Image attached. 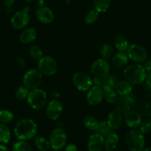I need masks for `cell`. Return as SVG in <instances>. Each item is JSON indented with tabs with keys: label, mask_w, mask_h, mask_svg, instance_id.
<instances>
[{
	"label": "cell",
	"mask_w": 151,
	"mask_h": 151,
	"mask_svg": "<svg viewBox=\"0 0 151 151\" xmlns=\"http://www.w3.org/2000/svg\"><path fill=\"white\" fill-rule=\"evenodd\" d=\"M14 133L18 140H31L34 139L37 135V124L31 119H22L16 124L14 129Z\"/></svg>",
	"instance_id": "6da1fadb"
},
{
	"label": "cell",
	"mask_w": 151,
	"mask_h": 151,
	"mask_svg": "<svg viewBox=\"0 0 151 151\" xmlns=\"http://www.w3.org/2000/svg\"><path fill=\"white\" fill-rule=\"evenodd\" d=\"M124 76L126 81L132 85H140L145 82L147 72L141 64H130L127 65L124 70Z\"/></svg>",
	"instance_id": "7a4b0ae2"
},
{
	"label": "cell",
	"mask_w": 151,
	"mask_h": 151,
	"mask_svg": "<svg viewBox=\"0 0 151 151\" xmlns=\"http://www.w3.org/2000/svg\"><path fill=\"white\" fill-rule=\"evenodd\" d=\"M126 146L130 151H142L145 149V139L144 134L138 129H131L124 136Z\"/></svg>",
	"instance_id": "3957f363"
},
{
	"label": "cell",
	"mask_w": 151,
	"mask_h": 151,
	"mask_svg": "<svg viewBox=\"0 0 151 151\" xmlns=\"http://www.w3.org/2000/svg\"><path fill=\"white\" fill-rule=\"evenodd\" d=\"M26 100L32 108L40 110L47 105V96L44 90L36 88L30 90Z\"/></svg>",
	"instance_id": "277c9868"
},
{
	"label": "cell",
	"mask_w": 151,
	"mask_h": 151,
	"mask_svg": "<svg viewBox=\"0 0 151 151\" xmlns=\"http://www.w3.org/2000/svg\"><path fill=\"white\" fill-rule=\"evenodd\" d=\"M42 76L38 69L32 68L28 70L23 76V85L29 90L39 88L42 82Z\"/></svg>",
	"instance_id": "5b68a950"
},
{
	"label": "cell",
	"mask_w": 151,
	"mask_h": 151,
	"mask_svg": "<svg viewBox=\"0 0 151 151\" xmlns=\"http://www.w3.org/2000/svg\"><path fill=\"white\" fill-rule=\"evenodd\" d=\"M38 70L42 74L46 76H52L55 75L58 70V65L56 60L49 56H43L38 60Z\"/></svg>",
	"instance_id": "8992f818"
},
{
	"label": "cell",
	"mask_w": 151,
	"mask_h": 151,
	"mask_svg": "<svg viewBox=\"0 0 151 151\" xmlns=\"http://www.w3.org/2000/svg\"><path fill=\"white\" fill-rule=\"evenodd\" d=\"M49 142L50 147L54 150H60L63 149L67 143V134L64 129L56 127L53 129L50 134Z\"/></svg>",
	"instance_id": "52a82bcc"
},
{
	"label": "cell",
	"mask_w": 151,
	"mask_h": 151,
	"mask_svg": "<svg viewBox=\"0 0 151 151\" xmlns=\"http://www.w3.org/2000/svg\"><path fill=\"white\" fill-rule=\"evenodd\" d=\"M72 81L75 88L82 92H88L93 86V81L92 78L83 72H77L74 73Z\"/></svg>",
	"instance_id": "ba28073f"
},
{
	"label": "cell",
	"mask_w": 151,
	"mask_h": 151,
	"mask_svg": "<svg viewBox=\"0 0 151 151\" xmlns=\"http://www.w3.org/2000/svg\"><path fill=\"white\" fill-rule=\"evenodd\" d=\"M127 55L129 59L136 63H142L147 59V51L143 46L139 44H133L128 47Z\"/></svg>",
	"instance_id": "9c48e42d"
},
{
	"label": "cell",
	"mask_w": 151,
	"mask_h": 151,
	"mask_svg": "<svg viewBox=\"0 0 151 151\" xmlns=\"http://www.w3.org/2000/svg\"><path fill=\"white\" fill-rule=\"evenodd\" d=\"M28 10L29 8H26L24 10L17 11L13 15L11 19V23L14 29L21 30L27 27L30 20Z\"/></svg>",
	"instance_id": "30bf717a"
},
{
	"label": "cell",
	"mask_w": 151,
	"mask_h": 151,
	"mask_svg": "<svg viewBox=\"0 0 151 151\" xmlns=\"http://www.w3.org/2000/svg\"><path fill=\"white\" fill-rule=\"evenodd\" d=\"M110 66L107 60L98 59L94 61L91 66V73L97 78H103L110 73Z\"/></svg>",
	"instance_id": "8fae6325"
},
{
	"label": "cell",
	"mask_w": 151,
	"mask_h": 151,
	"mask_svg": "<svg viewBox=\"0 0 151 151\" xmlns=\"http://www.w3.org/2000/svg\"><path fill=\"white\" fill-rule=\"evenodd\" d=\"M64 110L63 104L58 99H52L46 107V116L52 121L59 119L62 115Z\"/></svg>",
	"instance_id": "7c38bea8"
},
{
	"label": "cell",
	"mask_w": 151,
	"mask_h": 151,
	"mask_svg": "<svg viewBox=\"0 0 151 151\" xmlns=\"http://www.w3.org/2000/svg\"><path fill=\"white\" fill-rule=\"evenodd\" d=\"M104 99V92L101 86L93 85L86 95L87 102L91 106L98 105Z\"/></svg>",
	"instance_id": "4fadbf2b"
},
{
	"label": "cell",
	"mask_w": 151,
	"mask_h": 151,
	"mask_svg": "<svg viewBox=\"0 0 151 151\" xmlns=\"http://www.w3.org/2000/svg\"><path fill=\"white\" fill-rule=\"evenodd\" d=\"M107 122L112 132L119 130L123 124V116L121 112L117 109L110 111L107 116Z\"/></svg>",
	"instance_id": "5bb4252c"
},
{
	"label": "cell",
	"mask_w": 151,
	"mask_h": 151,
	"mask_svg": "<svg viewBox=\"0 0 151 151\" xmlns=\"http://www.w3.org/2000/svg\"><path fill=\"white\" fill-rule=\"evenodd\" d=\"M124 122L130 128L137 129L141 125L142 119L139 113L134 110H128L124 114Z\"/></svg>",
	"instance_id": "9a60e30c"
},
{
	"label": "cell",
	"mask_w": 151,
	"mask_h": 151,
	"mask_svg": "<svg viewBox=\"0 0 151 151\" xmlns=\"http://www.w3.org/2000/svg\"><path fill=\"white\" fill-rule=\"evenodd\" d=\"M104 137L98 133H94L90 136L88 141V151H101L104 147Z\"/></svg>",
	"instance_id": "2e32d148"
},
{
	"label": "cell",
	"mask_w": 151,
	"mask_h": 151,
	"mask_svg": "<svg viewBox=\"0 0 151 151\" xmlns=\"http://www.w3.org/2000/svg\"><path fill=\"white\" fill-rule=\"evenodd\" d=\"M36 18L42 24H48L54 20V14L48 7L43 6L38 8L36 11Z\"/></svg>",
	"instance_id": "e0dca14e"
},
{
	"label": "cell",
	"mask_w": 151,
	"mask_h": 151,
	"mask_svg": "<svg viewBox=\"0 0 151 151\" xmlns=\"http://www.w3.org/2000/svg\"><path fill=\"white\" fill-rule=\"evenodd\" d=\"M119 142V135L115 132H110L106 137H104V149L106 151H113L118 146Z\"/></svg>",
	"instance_id": "ac0fdd59"
},
{
	"label": "cell",
	"mask_w": 151,
	"mask_h": 151,
	"mask_svg": "<svg viewBox=\"0 0 151 151\" xmlns=\"http://www.w3.org/2000/svg\"><path fill=\"white\" fill-rule=\"evenodd\" d=\"M116 92L120 96H127L131 94L133 91V87L130 83L126 80L119 81L116 83L115 88Z\"/></svg>",
	"instance_id": "d6986e66"
},
{
	"label": "cell",
	"mask_w": 151,
	"mask_h": 151,
	"mask_svg": "<svg viewBox=\"0 0 151 151\" xmlns=\"http://www.w3.org/2000/svg\"><path fill=\"white\" fill-rule=\"evenodd\" d=\"M37 37V31L33 27H28L22 30L19 36V40L22 44H29Z\"/></svg>",
	"instance_id": "ffe728a7"
},
{
	"label": "cell",
	"mask_w": 151,
	"mask_h": 151,
	"mask_svg": "<svg viewBox=\"0 0 151 151\" xmlns=\"http://www.w3.org/2000/svg\"><path fill=\"white\" fill-rule=\"evenodd\" d=\"M129 62V58L127 53L123 52H119L116 53L112 58V64L115 68H125Z\"/></svg>",
	"instance_id": "44dd1931"
},
{
	"label": "cell",
	"mask_w": 151,
	"mask_h": 151,
	"mask_svg": "<svg viewBox=\"0 0 151 151\" xmlns=\"http://www.w3.org/2000/svg\"><path fill=\"white\" fill-rule=\"evenodd\" d=\"M113 44H114L116 49L119 52H123V53L127 51L129 47V43L127 38L122 35H119V36H116L114 41H113Z\"/></svg>",
	"instance_id": "7402d4cb"
},
{
	"label": "cell",
	"mask_w": 151,
	"mask_h": 151,
	"mask_svg": "<svg viewBox=\"0 0 151 151\" xmlns=\"http://www.w3.org/2000/svg\"><path fill=\"white\" fill-rule=\"evenodd\" d=\"M34 145L40 151H48L50 148V144L48 139L43 136H37L34 138Z\"/></svg>",
	"instance_id": "603a6c76"
},
{
	"label": "cell",
	"mask_w": 151,
	"mask_h": 151,
	"mask_svg": "<svg viewBox=\"0 0 151 151\" xmlns=\"http://www.w3.org/2000/svg\"><path fill=\"white\" fill-rule=\"evenodd\" d=\"M103 92H104V99L105 101L109 104H114L117 101L118 94L116 92L115 89L109 87H104L102 88Z\"/></svg>",
	"instance_id": "cb8c5ba5"
},
{
	"label": "cell",
	"mask_w": 151,
	"mask_h": 151,
	"mask_svg": "<svg viewBox=\"0 0 151 151\" xmlns=\"http://www.w3.org/2000/svg\"><path fill=\"white\" fill-rule=\"evenodd\" d=\"M11 139V132L7 124L0 123V144H8Z\"/></svg>",
	"instance_id": "d4e9b609"
},
{
	"label": "cell",
	"mask_w": 151,
	"mask_h": 151,
	"mask_svg": "<svg viewBox=\"0 0 151 151\" xmlns=\"http://www.w3.org/2000/svg\"><path fill=\"white\" fill-rule=\"evenodd\" d=\"M93 5L98 13H104L110 8V0H93Z\"/></svg>",
	"instance_id": "484cf974"
},
{
	"label": "cell",
	"mask_w": 151,
	"mask_h": 151,
	"mask_svg": "<svg viewBox=\"0 0 151 151\" xmlns=\"http://www.w3.org/2000/svg\"><path fill=\"white\" fill-rule=\"evenodd\" d=\"M85 127L88 130L93 132H96L99 127V121L92 116H87L83 120Z\"/></svg>",
	"instance_id": "4316f807"
},
{
	"label": "cell",
	"mask_w": 151,
	"mask_h": 151,
	"mask_svg": "<svg viewBox=\"0 0 151 151\" xmlns=\"http://www.w3.org/2000/svg\"><path fill=\"white\" fill-rule=\"evenodd\" d=\"M13 151H32V147L27 141L19 140L13 144Z\"/></svg>",
	"instance_id": "83f0119b"
},
{
	"label": "cell",
	"mask_w": 151,
	"mask_h": 151,
	"mask_svg": "<svg viewBox=\"0 0 151 151\" xmlns=\"http://www.w3.org/2000/svg\"><path fill=\"white\" fill-rule=\"evenodd\" d=\"M14 113L9 110L3 109L0 110V123L8 124L14 120Z\"/></svg>",
	"instance_id": "f1b7e54d"
},
{
	"label": "cell",
	"mask_w": 151,
	"mask_h": 151,
	"mask_svg": "<svg viewBox=\"0 0 151 151\" xmlns=\"http://www.w3.org/2000/svg\"><path fill=\"white\" fill-rule=\"evenodd\" d=\"M114 53V49L113 46L110 44H104L101 47L100 50V54H101L102 59L105 60L111 59Z\"/></svg>",
	"instance_id": "f546056e"
},
{
	"label": "cell",
	"mask_w": 151,
	"mask_h": 151,
	"mask_svg": "<svg viewBox=\"0 0 151 151\" xmlns=\"http://www.w3.org/2000/svg\"><path fill=\"white\" fill-rule=\"evenodd\" d=\"M101 87L104 88V87H109V88H115L116 85V79L115 76H113L107 75L104 77L101 78Z\"/></svg>",
	"instance_id": "4dcf8cb0"
},
{
	"label": "cell",
	"mask_w": 151,
	"mask_h": 151,
	"mask_svg": "<svg viewBox=\"0 0 151 151\" xmlns=\"http://www.w3.org/2000/svg\"><path fill=\"white\" fill-rule=\"evenodd\" d=\"M110 132L112 131L110 129V127H109L108 124H107V121L101 120V121L99 122V127L96 133H99L100 135H101L104 137H106Z\"/></svg>",
	"instance_id": "1f68e13d"
},
{
	"label": "cell",
	"mask_w": 151,
	"mask_h": 151,
	"mask_svg": "<svg viewBox=\"0 0 151 151\" xmlns=\"http://www.w3.org/2000/svg\"><path fill=\"white\" fill-rule=\"evenodd\" d=\"M99 16V13L95 10H91L85 17V22L87 24H92L97 21Z\"/></svg>",
	"instance_id": "d6a6232c"
},
{
	"label": "cell",
	"mask_w": 151,
	"mask_h": 151,
	"mask_svg": "<svg viewBox=\"0 0 151 151\" xmlns=\"http://www.w3.org/2000/svg\"><path fill=\"white\" fill-rule=\"evenodd\" d=\"M29 92H30L29 89H27L24 85L19 86L16 91L15 96L17 99L19 100V101H23L24 99H27Z\"/></svg>",
	"instance_id": "836d02e7"
},
{
	"label": "cell",
	"mask_w": 151,
	"mask_h": 151,
	"mask_svg": "<svg viewBox=\"0 0 151 151\" xmlns=\"http://www.w3.org/2000/svg\"><path fill=\"white\" fill-rule=\"evenodd\" d=\"M30 55L33 59L36 60H40L43 57L42 50L37 45H32L30 48Z\"/></svg>",
	"instance_id": "e575fe53"
},
{
	"label": "cell",
	"mask_w": 151,
	"mask_h": 151,
	"mask_svg": "<svg viewBox=\"0 0 151 151\" xmlns=\"http://www.w3.org/2000/svg\"><path fill=\"white\" fill-rule=\"evenodd\" d=\"M139 130L142 133H148L151 132V119H147L142 122L139 126Z\"/></svg>",
	"instance_id": "d590c367"
},
{
	"label": "cell",
	"mask_w": 151,
	"mask_h": 151,
	"mask_svg": "<svg viewBox=\"0 0 151 151\" xmlns=\"http://www.w3.org/2000/svg\"><path fill=\"white\" fill-rule=\"evenodd\" d=\"M65 151H78L77 147L73 143H70L68 145H65Z\"/></svg>",
	"instance_id": "8d00e7d4"
},
{
	"label": "cell",
	"mask_w": 151,
	"mask_h": 151,
	"mask_svg": "<svg viewBox=\"0 0 151 151\" xmlns=\"http://www.w3.org/2000/svg\"><path fill=\"white\" fill-rule=\"evenodd\" d=\"M143 66L147 73L151 72V58L149 59H147V60L145 61Z\"/></svg>",
	"instance_id": "74e56055"
},
{
	"label": "cell",
	"mask_w": 151,
	"mask_h": 151,
	"mask_svg": "<svg viewBox=\"0 0 151 151\" xmlns=\"http://www.w3.org/2000/svg\"><path fill=\"white\" fill-rule=\"evenodd\" d=\"M145 81V82H146V85L148 86V88H150L151 89V72L148 73L147 74Z\"/></svg>",
	"instance_id": "f35d334b"
},
{
	"label": "cell",
	"mask_w": 151,
	"mask_h": 151,
	"mask_svg": "<svg viewBox=\"0 0 151 151\" xmlns=\"http://www.w3.org/2000/svg\"><path fill=\"white\" fill-rule=\"evenodd\" d=\"M15 1L16 0H5V2H4L5 6L8 8H11L14 5V4L15 3Z\"/></svg>",
	"instance_id": "ab89813d"
},
{
	"label": "cell",
	"mask_w": 151,
	"mask_h": 151,
	"mask_svg": "<svg viewBox=\"0 0 151 151\" xmlns=\"http://www.w3.org/2000/svg\"><path fill=\"white\" fill-rule=\"evenodd\" d=\"M16 59H17V62H18L19 65H21V66H24L25 65V61H24V59L22 57L17 56V57H16Z\"/></svg>",
	"instance_id": "60d3db41"
},
{
	"label": "cell",
	"mask_w": 151,
	"mask_h": 151,
	"mask_svg": "<svg viewBox=\"0 0 151 151\" xmlns=\"http://www.w3.org/2000/svg\"><path fill=\"white\" fill-rule=\"evenodd\" d=\"M50 97H51L53 99H58L59 97V93L58 91H53L50 94Z\"/></svg>",
	"instance_id": "b9f144b4"
},
{
	"label": "cell",
	"mask_w": 151,
	"mask_h": 151,
	"mask_svg": "<svg viewBox=\"0 0 151 151\" xmlns=\"http://www.w3.org/2000/svg\"><path fill=\"white\" fill-rule=\"evenodd\" d=\"M0 151H9L8 147L5 146L3 144H0Z\"/></svg>",
	"instance_id": "7bdbcfd3"
},
{
	"label": "cell",
	"mask_w": 151,
	"mask_h": 151,
	"mask_svg": "<svg viewBox=\"0 0 151 151\" xmlns=\"http://www.w3.org/2000/svg\"><path fill=\"white\" fill-rule=\"evenodd\" d=\"M38 5H39L40 8V7L45 6L44 0H39V1H38Z\"/></svg>",
	"instance_id": "ee69618b"
},
{
	"label": "cell",
	"mask_w": 151,
	"mask_h": 151,
	"mask_svg": "<svg viewBox=\"0 0 151 151\" xmlns=\"http://www.w3.org/2000/svg\"><path fill=\"white\" fill-rule=\"evenodd\" d=\"M142 151H151V147H150L145 148V149H144Z\"/></svg>",
	"instance_id": "f6af8a7d"
},
{
	"label": "cell",
	"mask_w": 151,
	"mask_h": 151,
	"mask_svg": "<svg viewBox=\"0 0 151 151\" xmlns=\"http://www.w3.org/2000/svg\"><path fill=\"white\" fill-rule=\"evenodd\" d=\"M35 0H25V2L27 3H32V2H34Z\"/></svg>",
	"instance_id": "bcb514c9"
},
{
	"label": "cell",
	"mask_w": 151,
	"mask_h": 151,
	"mask_svg": "<svg viewBox=\"0 0 151 151\" xmlns=\"http://www.w3.org/2000/svg\"><path fill=\"white\" fill-rule=\"evenodd\" d=\"M52 151H59V150H52Z\"/></svg>",
	"instance_id": "7dc6e473"
}]
</instances>
